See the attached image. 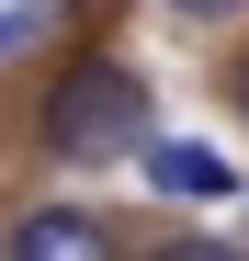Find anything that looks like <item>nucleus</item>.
<instances>
[{
    "instance_id": "f257e3e1",
    "label": "nucleus",
    "mask_w": 249,
    "mask_h": 261,
    "mask_svg": "<svg viewBox=\"0 0 249 261\" xmlns=\"http://www.w3.org/2000/svg\"><path fill=\"white\" fill-rule=\"evenodd\" d=\"M136 137H147V91H136L124 57H68L46 80V148L57 159L113 170V159H136Z\"/></svg>"
},
{
    "instance_id": "f03ea898",
    "label": "nucleus",
    "mask_w": 249,
    "mask_h": 261,
    "mask_svg": "<svg viewBox=\"0 0 249 261\" xmlns=\"http://www.w3.org/2000/svg\"><path fill=\"white\" fill-rule=\"evenodd\" d=\"M136 170H147L170 204H227V193H249V182H238V159H227V148H204V137H136Z\"/></svg>"
},
{
    "instance_id": "7ed1b4c3",
    "label": "nucleus",
    "mask_w": 249,
    "mask_h": 261,
    "mask_svg": "<svg viewBox=\"0 0 249 261\" xmlns=\"http://www.w3.org/2000/svg\"><path fill=\"white\" fill-rule=\"evenodd\" d=\"M12 261H124V250L91 204H34V216H12Z\"/></svg>"
},
{
    "instance_id": "20e7f679",
    "label": "nucleus",
    "mask_w": 249,
    "mask_h": 261,
    "mask_svg": "<svg viewBox=\"0 0 249 261\" xmlns=\"http://www.w3.org/2000/svg\"><path fill=\"white\" fill-rule=\"evenodd\" d=\"M46 23H57V0H0V68L23 46H46Z\"/></svg>"
},
{
    "instance_id": "39448f33",
    "label": "nucleus",
    "mask_w": 249,
    "mask_h": 261,
    "mask_svg": "<svg viewBox=\"0 0 249 261\" xmlns=\"http://www.w3.org/2000/svg\"><path fill=\"white\" fill-rule=\"evenodd\" d=\"M147 261H249V250H238V239H215V227H181V239H159Z\"/></svg>"
},
{
    "instance_id": "423d86ee",
    "label": "nucleus",
    "mask_w": 249,
    "mask_h": 261,
    "mask_svg": "<svg viewBox=\"0 0 249 261\" xmlns=\"http://www.w3.org/2000/svg\"><path fill=\"white\" fill-rule=\"evenodd\" d=\"M170 12H181V23H238L249 0H170Z\"/></svg>"
},
{
    "instance_id": "0eeeda50",
    "label": "nucleus",
    "mask_w": 249,
    "mask_h": 261,
    "mask_svg": "<svg viewBox=\"0 0 249 261\" xmlns=\"http://www.w3.org/2000/svg\"><path fill=\"white\" fill-rule=\"evenodd\" d=\"M238 114H249V68H238Z\"/></svg>"
},
{
    "instance_id": "6e6552de",
    "label": "nucleus",
    "mask_w": 249,
    "mask_h": 261,
    "mask_svg": "<svg viewBox=\"0 0 249 261\" xmlns=\"http://www.w3.org/2000/svg\"><path fill=\"white\" fill-rule=\"evenodd\" d=\"M238 250H249V227H238Z\"/></svg>"
}]
</instances>
